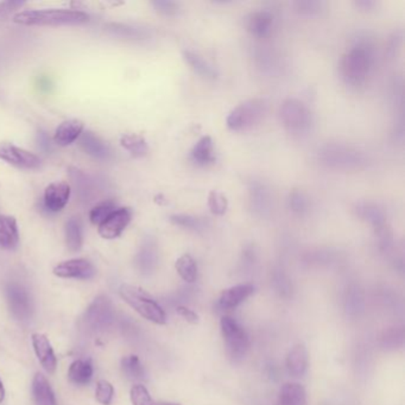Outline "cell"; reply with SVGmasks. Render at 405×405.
<instances>
[{"instance_id":"60d3db41","label":"cell","mask_w":405,"mask_h":405,"mask_svg":"<svg viewBox=\"0 0 405 405\" xmlns=\"http://www.w3.org/2000/svg\"><path fill=\"white\" fill-rule=\"evenodd\" d=\"M178 314L182 318H185V321H188L189 323H198L199 322V315L196 314L195 311L193 309H189L188 307H185V306H180L176 309Z\"/></svg>"},{"instance_id":"4dcf8cb0","label":"cell","mask_w":405,"mask_h":405,"mask_svg":"<svg viewBox=\"0 0 405 405\" xmlns=\"http://www.w3.org/2000/svg\"><path fill=\"white\" fill-rule=\"evenodd\" d=\"M175 268L185 282L194 283L198 279V264L190 254H185L178 258L175 263Z\"/></svg>"},{"instance_id":"5b68a950","label":"cell","mask_w":405,"mask_h":405,"mask_svg":"<svg viewBox=\"0 0 405 405\" xmlns=\"http://www.w3.org/2000/svg\"><path fill=\"white\" fill-rule=\"evenodd\" d=\"M266 111V100L261 98L250 99L232 109L226 119V125L230 130L235 132L249 130L264 119Z\"/></svg>"},{"instance_id":"e575fe53","label":"cell","mask_w":405,"mask_h":405,"mask_svg":"<svg viewBox=\"0 0 405 405\" xmlns=\"http://www.w3.org/2000/svg\"><path fill=\"white\" fill-rule=\"evenodd\" d=\"M116 210V203L107 200L105 202H102L98 206H95L90 213V220L92 224L100 225L107 219Z\"/></svg>"},{"instance_id":"d6a6232c","label":"cell","mask_w":405,"mask_h":405,"mask_svg":"<svg viewBox=\"0 0 405 405\" xmlns=\"http://www.w3.org/2000/svg\"><path fill=\"white\" fill-rule=\"evenodd\" d=\"M171 224L189 231L199 232L205 230V220L190 214H173L169 217Z\"/></svg>"},{"instance_id":"30bf717a","label":"cell","mask_w":405,"mask_h":405,"mask_svg":"<svg viewBox=\"0 0 405 405\" xmlns=\"http://www.w3.org/2000/svg\"><path fill=\"white\" fill-rule=\"evenodd\" d=\"M6 296H8V303L12 315L17 320L26 321L33 315V304L31 298L24 286L17 283L9 284L6 289Z\"/></svg>"},{"instance_id":"f546056e","label":"cell","mask_w":405,"mask_h":405,"mask_svg":"<svg viewBox=\"0 0 405 405\" xmlns=\"http://www.w3.org/2000/svg\"><path fill=\"white\" fill-rule=\"evenodd\" d=\"M120 144L136 158L144 157L148 151V143L145 138L139 134H124L120 138Z\"/></svg>"},{"instance_id":"1f68e13d","label":"cell","mask_w":405,"mask_h":405,"mask_svg":"<svg viewBox=\"0 0 405 405\" xmlns=\"http://www.w3.org/2000/svg\"><path fill=\"white\" fill-rule=\"evenodd\" d=\"M122 369L126 378L131 380H141L145 378L144 366L137 355H127L122 360Z\"/></svg>"},{"instance_id":"bcb514c9","label":"cell","mask_w":405,"mask_h":405,"mask_svg":"<svg viewBox=\"0 0 405 405\" xmlns=\"http://www.w3.org/2000/svg\"><path fill=\"white\" fill-rule=\"evenodd\" d=\"M163 405H180V404H163Z\"/></svg>"},{"instance_id":"4316f807","label":"cell","mask_w":405,"mask_h":405,"mask_svg":"<svg viewBox=\"0 0 405 405\" xmlns=\"http://www.w3.org/2000/svg\"><path fill=\"white\" fill-rule=\"evenodd\" d=\"M136 264L143 274L153 271L157 264V249L152 239H146L136 257Z\"/></svg>"},{"instance_id":"603a6c76","label":"cell","mask_w":405,"mask_h":405,"mask_svg":"<svg viewBox=\"0 0 405 405\" xmlns=\"http://www.w3.org/2000/svg\"><path fill=\"white\" fill-rule=\"evenodd\" d=\"M357 217L362 220L367 221L372 225L374 230L387 225V215L383 208H380L377 203L373 202H359L355 208Z\"/></svg>"},{"instance_id":"cb8c5ba5","label":"cell","mask_w":405,"mask_h":405,"mask_svg":"<svg viewBox=\"0 0 405 405\" xmlns=\"http://www.w3.org/2000/svg\"><path fill=\"white\" fill-rule=\"evenodd\" d=\"M279 405H307V394L301 384L286 383L281 387Z\"/></svg>"},{"instance_id":"b9f144b4","label":"cell","mask_w":405,"mask_h":405,"mask_svg":"<svg viewBox=\"0 0 405 405\" xmlns=\"http://www.w3.org/2000/svg\"><path fill=\"white\" fill-rule=\"evenodd\" d=\"M37 143H38V148H42L43 151H50V138L48 136L47 132H44V131H38V134H37Z\"/></svg>"},{"instance_id":"484cf974","label":"cell","mask_w":405,"mask_h":405,"mask_svg":"<svg viewBox=\"0 0 405 405\" xmlns=\"http://www.w3.org/2000/svg\"><path fill=\"white\" fill-rule=\"evenodd\" d=\"M33 394L35 405H58L50 384L40 373H37L33 378Z\"/></svg>"},{"instance_id":"ab89813d","label":"cell","mask_w":405,"mask_h":405,"mask_svg":"<svg viewBox=\"0 0 405 405\" xmlns=\"http://www.w3.org/2000/svg\"><path fill=\"white\" fill-rule=\"evenodd\" d=\"M152 6L155 8L156 11L161 15L171 17V16L178 15V4L171 0H156L152 1Z\"/></svg>"},{"instance_id":"7a4b0ae2","label":"cell","mask_w":405,"mask_h":405,"mask_svg":"<svg viewBox=\"0 0 405 405\" xmlns=\"http://www.w3.org/2000/svg\"><path fill=\"white\" fill-rule=\"evenodd\" d=\"M88 21L86 12L65 9L26 10L14 16V22L26 26H81Z\"/></svg>"},{"instance_id":"d4e9b609","label":"cell","mask_w":405,"mask_h":405,"mask_svg":"<svg viewBox=\"0 0 405 405\" xmlns=\"http://www.w3.org/2000/svg\"><path fill=\"white\" fill-rule=\"evenodd\" d=\"M182 58L185 60V63L189 65V68L192 69L193 72L198 75L208 80L217 79V70L202 56H200L199 54H195L193 51L185 50L182 51Z\"/></svg>"},{"instance_id":"f6af8a7d","label":"cell","mask_w":405,"mask_h":405,"mask_svg":"<svg viewBox=\"0 0 405 405\" xmlns=\"http://www.w3.org/2000/svg\"><path fill=\"white\" fill-rule=\"evenodd\" d=\"M4 398H5L4 385H3V382L0 380V403L4 401Z\"/></svg>"},{"instance_id":"5bb4252c","label":"cell","mask_w":405,"mask_h":405,"mask_svg":"<svg viewBox=\"0 0 405 405\" xmlns=\"http://www.w3.org/2000/svg\"><path fill=\"white\" fill-rule=\"evenodd\" d=\"M275 24V16L269 10H258L251 14L247 19V29L252 36L265 38L271 33Z\"/></svg>"},{"instance_id":"ac0fdd59","label":"cell","mask_w":405,"mask_h":405,"mask_svg":"<svg viewBox=\"0 0 405 405\" xmlns=\"http://www.w3.org/2000/svg\"><path fill=\"white\" fill-rule=\"evenodd\" d=\"M85 124L79 119L65 120L55 131L54 141L60 146L72 144L84 134Z\"/></svg>"},{"instance_id":"ba28073f","label":"cell","mask_w":405,"mask_h":405,"mask_svg":"<svg viewBox=\"0 0 405 405\" xmlns=\"http://www.w3.org/2000/svg\"><path fill=\"white\" fill-rule=\"evenodd\" d=\"M114 318L111 301L106 296H99L90 306L85 314V323L91 330L99 332L111 326Z\"/></svg>"},{"instance_id":"e0dca14e","label":"cell","mask_w":405,"mask_h":405,"mask_svg":"<svg viewBox=\"0 0 405 405\" xmlns=\"http://www.w3.org/2000/svg\"><path fill=\"white\" fill-rule=\"evenodd\" d=\"M33 345L37 358L40 365L49 374H53L58 367V360L54 350L51 347L50 341L44 334L36 333L33 335Z\"/></svg>"},{"instance_id":"7c38bea8","label":"cell","mask_w":405,"mask_h":405,"mask_svg":"<svg viewBox=\"0 0 405 405\" xmlns=\"http://www.w3.org/2000/svg\"><path fill=\"white\" fill-rule=\"evenodd\" d=\"M55 276L60 279H90L95 275V269L87 259H70L55 266Z\"/></svg>"},{"instance_id":"8fae6325","label":"cell","mask_w":405,"mask_h":405,"mask_svg":"<svg viewBox=\"0 0 405 405\" xmlns=\"http://www.w3.org/2000/svg\"><path fill=\"white\" fill-rule=\"evenodd\" d=\"M132 219L130 208H118L99 225V234L104 239H116L122 235Z\"/></svg>"},{"instance_id":"4fadbf2b","label":"cell","mask_w":405,"mask_h":405,"mask_svg":"<svg viewBox=\"0 0 405 405\" xmlns=\"http://www.w3.org/2000/svg\"><path fill=\"white\" fill-rule=\"evenodd\" d=\"M70 198V187L65 182H55L48 185L44 192V207L56 213L63 210Z\"/></svg>"},{"instance_id":"8992f818","label":"cell","mask_w":405,"mask_h":405,"mask_svg":"<svg viewBox=\"0 0 405 405\" xmlns=\"http://www.w3.org/2000/svg\"><path fill=\"white\" fill-rule=\"evenodd\" d=\"M221 334L232 362L238 364L250 350L251 341L245 328L231 316H224L220 321Z\"/></svg>"},{"instance_id":"3957f363","label":"cell","mask_w":405,"mask_h":405,"mask_svg":"<svg viewBox=\"0 0 405 405\" xmlns=\"http://www.w3.org/2000/svg\"><path fill=\"white\" fill-rule=\"evenodd\" d=\"M318 157L320 163L334 171H357L367 163L364 152L341 143L323 145L318 150Z\"/></svg>"},{"instance_id":"6da1fadb","label":"cell","mask_w":405,"mask_h":405,"mask_svg":"<svg viewBox=\"0 0 405 405\" xmlns=\"http://www.w3.org/2000/svg\"><path fill=\"white\" fill-rule=\"evenodd\" d=\"M376 65V45L369 36H358L339 63L341 79L348 87H364Z\"/></svg>"},{"instance_id":"836d02e7","label":"cell","mask_w":405,"mask_h":405,"mask_svg":"<svg viewBox=\"0 0 405 405\" xmlns=\"http://www.w3.org/2000/svg\"><path fill=\"white\" fill-rule=\"evenodd\" d=\"M288 206L293 213L297 214V215H304L309 212L310 201L303 192L293 190L288 198Z\"/></svg>"},{"instance_id":"d590c367","label":"cell","mask_w":405,"mask_h":405,"mask_svg":"<svg viewBox=\"0 0 405 405\" xmlns=\"http://www.w3.org/2000/svg\"><path fill=\"white\" fill-rule=\"evenodd\" d=\"M208 207L214 215H224L228 208V201L222 193L212 190L208 194Z\"/></svg>"},{"instance_id":"f1b7e54d","label":"cell","mask_w":405,"mask_h":405,"mask_svg":"<svg viewBox=\"0 0 405 405\" xmlns=\"http://www.w3.org/2000/svg\"><path fill=\"white\" fill-rule=\"evenodd\" d=\"M65 242L72 252H77L82 247V225L79 217H70L65 224Z\"/></svg>"},{"instance_id":"9a60e30c","label":"cell","mask_w":405,"mask_h":405,"mask_svg":"<svg viewBox=\"0 0 405 405\" xmlns=\"http://www.w3.org/2000/svg\"><path fill=\"white\" fill-rule=\"evenodd\" d=\"M251 208L258 217H268L271 212L272 198L268 187L261 182L252 181L250 185Z\"/></svg>"},{"instance_id":"f35d334b","label":"cell","mask_w":405,"mask_h":405,"mask_svg":"<svg viewBox=\"0 0 405 405\" xmlns=\"http://www.w3.org/2000/svg\"><path fill=\"white\" fill-rule=\"evenodd\" d=\"M130 396L131 401L134 405H155L151 396L148 394V389L141 384L132 387Z\"/></svg>"},{"instance_id":"d6986e66","label":"cell","mask_w":405,"mask_h":405,"mask_svg":"<svg viewBox=\"0 0 405 405\" xmlns=\"http://www.w3.org/2000/svg\"><path fill=\"white\" fill-rule=\"evenodd\" d=\"M79 141L81 148L92 157L102 159V161L109 158L111 150H109V145L106 144L105 141L100 139L98 136H95L93 132L87 131L81 134Z\"/></svg>"},{"instance_id":"ee69618b","label":"cell","mask_w":405,"mask_h":405,"mask_svg":"<svg viewBox=\"0 0 405 405\" xmlns=\"http://www.w3.org/2000/svg\"><path fill=\"white\" fill-rule=\"evenodd\" d=\"M358 8L362 9V10H371V9L376 6V3L372 1V0H360V1H357L355 3Z\"/></svg>"},{"instance_id":"7402d4cb","label":"cell","mask_w":405,"mask_h":405,"mask_svg":"<svg viewBox=\"0 0 405 405\" xmlns=\"http://www.w3.org/2000/svg\"><path fill=\"white\" fill-rule=\"evenodd\" d=\"M190 159L200 167H206L215 161L213 139L210 136L200 138L190 150Z\"/></svg>"},{"instance_id":"44dd1931","label":"cell","mask_w":405,"mask_h":405,"mask_svg":"<svg viewBox=\"0 0 405 405\" xmlns=\"http://www.w3.org/2000/svg\"><path fill=\"white\" fill-rule=\"evenodd\" d=\"M286 369L290 376L302 377L307 372L308 353L303 344H297L286 355Z\"/></svg>"},{"instance_id":"83f0119b","label":"cell","mask_w":405,"mask_h":405,"mask_svg":"<svg viewBox=\"0 0 405 405\" xmlns=\"http://www.w3.org/2000/svg\"><path fill=\"white\" fill-rule=\"evenodd\" d=\"M93 377V365L91 360H75L68 371V378L77 387H85L90 384Z\"/></svg>"},{"instance_id":"9c48e42d","label":"cell","mask_w":405,"mask_h":405,"mask_svg":"<svg viewBox=\"0 0 405 405\" xmlns=\"http://www.w3.org/2000/svg\"><path fill=\"white\" fill-rule=\"evenodd\" d=\"M0 159L14 167L26 171H35L40 167L38 156L9 141H0Z\"/></svg>"},{"instance_id":"277c9868","label":"cell","mask_w":405,"mask_h":405,"mask_svg":"<svg viewBox=\"0 0 405 405\" xmlns=\"http://www.w3.org/2000/svg\"><path fill=\"white\" fill-rule=\"evenodd\" d=\"M120 296L138 314L156 325H166L167 315L158 302L146 291L138 286L124 284L119 290Z\"/></svg>"},{"instance_id":"74e56055","label":"cell","mask_w":405,"mask_h":405,"mask_svg":"<svg viewBox=\"0 0 405 405\" xmlns=\"http://www.w3.org/2000/svg\"><path fill=\"white\" fill-rule=\"evenodd\" d=\"M295 10L302 16H316L322 11L323 3L322 1H315V0H301L293 3Z\"/></svg>"},{"instance_id":"2e32d148","label":"cell","mask_w":405,"mask_h":405,"mask_svg":"<svg viewBox=\"0 0 405 405\" xmlns=\"http://www.w3.org/2000/svg\"><path fill=\"white\" fill-rule=\"evenodd\" d=\"M254 293L252 284H238L224 290L217 300V307L222 310L234 309Z\"/></svg>"},{"instance_id":"52a82bcc","label":"cell","mask_w":405,"mask_h":405,"mask_svg":"<svg viewBox=\"0 0 405 405\" xmlns=\"http://www.w3.org/2000/svg\"><path fill=\"white\" fill-rule=\"evenodd\" d=\"M279 118L290 134H304L311 126L310 109L298 99H286L279 109Z\"/></svg>"},{"instance_id":"7bdbcfd3","label":"cell","mask_w":405,"mask_h":405,"mask_svg":"<svg viewBox=\"0 0 405 405\" xmlns=\"http://www.w3.org/2000/svg\"><path fill=\"white\" fill-rule=\"evenodd\" d=\"M22 5H24V3H21V1H6V3L0 4V14H9L14 9L19 8Z\"/></svg>"},{"instance_id":"8d00e7d4","label":"cell","mask_w":405,"mask_h":405,"mask_svg":"<svg viewBox=\"0 0 405 405\" xmlns=\"http://www.w3.org/2000/svg\"><path fill=\"white\" fill-rule=\"evenodd\" d=\"M113 396H114V389L112 384L107 380H99L97 383V390H95V398L97 401L102 405H109L112 403Z\"/></svg>"},{"instance_id":"ffe728a7","label":"cell","mask_w":405,"mask_h":405,"mask_svg":"<svg viewBox=\"0 0 405 405\" xmlns=\"http://www.w3.org/2000/svg\"><path fill=\"white\" fill-rule=\"evenodd\" d=\"M19 242L18 226L15 217L10 215L0 217V247L14 250Z\"/></svg>"}]
</instances>
